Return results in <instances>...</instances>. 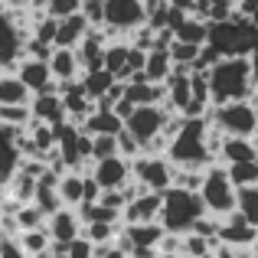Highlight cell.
<instances>
[{"label":"cell","instance_id":"cell-1","mask_svg":"<svg viewBox=\"0 0 258 258\" xmlns=\"http://www.w3.org/2000/svg\"><path fill=\"white\" fill-rule=\"evenodd\" d=\"M209 88H213V105H229V101H248L255 95L252 85V69H248L245 56L222 59L213 72H209Z\"/></svg>","mask_w":258,"mask_h":258},{"label":"cell","instance_id":"cell-2","mask_svg":"<svg viewBox=\"0 0 258 258\" xmlns=\"http://www.w3.org/2000/svg\"><path fill=\"white\" fill-rule=\"evenodd\" d=\"M206 213V203H203L200 193L183 186H170L164 193V209H160V226L167 229L170 235H189L193 226L203 219Z\"/></svg>","mask_w":258,"mask_h":258},{"label":"cell","instance_id":"cell-3","mask_svg":"<svg viewBox=\"0 0 258 258\" xmlns=\"http://www.w3.org/2000/svg\"><path fill=\"white\" fill-rule=\"evenodd\" d=\"M209 118V127L226 138H248L252 141L258 134V111L255 101H229V105H216Z\"/></svg>","mask_w":258,"mask_h":258},{"label":"cell","instance_id":"cell-4","mask_svg":"<svg viewBox=\"0 0 258 258\" xmlns=\"http://www.w3.org/2000/svg\"><path fill=\"white\" fill-rule=\"evenodd\" d=\"M200 196H203V203H206V213L216 216V219H226V216L235 213V206H239V189H235V183L229 180V170L222 164L206 170Z\"/></svg>","mask_w":258,"mask_h":258},{"label":"cell","instance_id":"cell-5","mask_svg":"<svg viewBox=\"0 0 258 258\" xmlns=\"http://www.w3.org/2000/svg\"><path fill=\"white\" fill-rule=\"evenodd\" d=\"M105 26L108 36H118V33L134 36L141 26H147L144 0H105Z\"/></svg>","mask_w":258,"mask_h":258},{"label":"cell","instance_id":"cell-6","mask_svg":"<svg viewBox=\"0 0 258 258\" xmlns=\"http://www.w3.org/2000/svg\"><path fill=\"white\" fill-rule=\"evenodd\" d=\"M131 176L138 180V186L144 193H167L173 186V164L164 157L141 154L138 160H131Z\"/></svg>","mask_w":258,"mask_h":258},{"label":"cell","instance_id":"cell-7","mask_svg":"<svg viewBox=\"0 0 258 258\" xmlns=\"http://www.w3.org/2000/svg\"><path fill=\"white\" fill-rule=\"evenodd\" d=\"M167 114L170 108H157V105H144V108H134V114L124 121V127L141 141V147H147L151 141H157L164 134V124H167Z\"/></svg>","mask_w":258,"mask_h":258},{"label":"cell","instance_id":"cell-8","mask_svg":"<svg viewBox=\"0 0 258 258\" xmlns=\"http://www.w3.org/2000/svg\"><path fill=\"white\" fill-rule=\"evenodd\" d=\"M258 242V229L252 222L245 219V216L235 209V213H229L226 219H219V245H232V248H255Z\"/></svg>","mask_w":258,"mask_h":258},{"label":"cell","instance_id":"cell-9","mask_svg":"<svg viewBox=\"0 0 258 258\" xmlns=\"http://www.w3.org/2000/svg\"><path fill=\"white\" fill-rule=\"evenodd\" d=\"M92 180L101 189H124L127 180H131V160H124V157L98 160V164H92Z\"/></svg>","mask_w":258,"mask_h":258},{"label":"cell","instance_id":"cell-10","mask_svg":"<svg viewBox=\"0 0 258 258\" xmlns=\"http://www.w3.org/2000/svg\"><path fill=\"white\" fill-rule=\"evenodd\" d=\"M82 226L85 222L79 219V213H72V209H59V213H52L49 219H46V232H49L52 245H69V242L82 239Z\"/></svg>","mask_w":258,"mask_h":258},{"label":"cell","instance_id":"cell-11","mask_svg":"<svg viewBox=\"0 0 258 258\" xmlns=\"http://www.w3.org/2000/svg\"><path fill=\"white\" fill-rule=\"evenodd\" d=\"M17 76H20V82L30 88L33 95L56 92V82H52V69H49V62H43V59H26V62H20Z\"/></svg>","mask_w":258,"mask_h":258},{"label":"cell","instance_id":"cell-12","mask_svg":"<svg viewBox=\"0 0 258 258\" xmlns=\"http://www.w3.org/2000/svg\"><path fill=\"white\" fill-rule=\"evenodd\" d=\"M160 209H164V193H141L134 203H127L124 222H127V226H141V222H160Z\"/></svg>","mask_w":258,"mask_h":258},{"label":"cell","instance_id":"cell-13","mask_svg":"<svg viewBox=\"0 0 258 258\" xmlns=\"http://www.w3.org/2000/svg\"><path fill=\"white\" fill-rule=\"evenodd\" d=\"M30 108H33V118L43 121V124H52V127L66 124V118H69V114H66V105H62V95H59V92L33 95Z\"/></svg>","mask_w":258,"mask_h":258},{"label":"cell","instance_id":"cell-14","mask_svg":"<svg viewBox=\"0 0 258 258\" xmlns=\"http://www.w3.org/2000/svg\"><path fill=\"white\" fill-rule=\"evenodd\" d=\"M92 33V23L82 13H72V17L59 20V33H56V49H76L79 43Z\"/></svg>","mask_w":258,"mask_h":258},{"label":"cell","instance_id":"cell-15","mask_svg":"<svg viewBox=\"0 0 258 258\" xmlns=\"http://www.w3.org/2000/svg\"><path fill=\"white\" fill-rule=\"evenodd\" d=\"M144 76H147V82H154V85H167V79L173 76V59H170V49H167V46H154V49L147 52Z\"/></svg>","mask_w":258,"mask_h":258},{"label":"cell","instance_id":"cell-16","mask_svg":"<svg viewBox=\"0 0 258 258\" xmlns=\"http://www.w3.org/2000/svg\"><path fill=\"white\" fill-rule=\"evenodd\" d=\"M219 160L222 164H245V160H258V147L255 141L248 138H226L222 141V151H219Z\"/></svg>","mask_w":258,"mask_h":258},{"label":"cell","instance_id":"cell-17","mask_svg":"<svg viewBox=\"0 0 258 258\" xmlns=\"http://www.w3.org/2000/svg\"><path fill=\"white\" fill-rule=\"evenodd\" d=\"M59 196H62L66 209H79L85 203V176L79 170H69L59 176Z\"/></svg>","mask_w":258,"mask_h":258},{"label":"cell","instance_id":"cell-18","mask_svg":"<svg viewBox=\"0 0 258 258\" xmlns=\"http://www.w3.org/2000/svg\"><path fill=\"white\" fill-rule=\"evenodd\" d=\"M49 69H52V79H56V82H76L79 69H82L79 52L76 49H56L52 59H49Z\"/></svg>","mask_w":258,"mask_h":258},{"label":"cell","instance_id":"cell-19","mask_svg":"<svg viewBox=\"0 0 258 258\" xmlns=\"http://www.w3.org/2000/svg\"><path fill=\"white\" fill-rule=\"evenodd\" d=\"M82 131H88L92 138L95 134H121L124 131V118H121L118 111H95L82 124Z\"/></svg>","mask_w":258,"mask_h":258},{"label":"cell","instance_id":"cell-20","mask_svg":"<svg viewBox=\"0 0 258 258\" xmlns=\"http://www.w3.org/2000/svg\"><path fill=\"white\" fill-rule=\"evenodd\" d=\"M114 82H118V79H114L108 69H92V72H85V79H82V85H85V92H88V98H92V101L105 98L108 88H111Z\"/></svg>","mask_w":258,"mask_h":258},{"label":"cell","instance_id":"cell-21","mask_svg":"<svg viewBox=\"0 0 258 258\" xmlns=\"http://www.w3.org/2000/svg\"><path fill=\"white\" fill-rule=\"evenodd\" d=\"M82 235L95 248H101V245H114V239L121 235V229H118V222H88Z\"/></svg>","mask_w":258,"mask_h":258},{"label":"cell","instance_id":"cell-22","mask_svg":"<svg viewBox=\"0 0 258 258\" xmlns=\"http://www.w3.org/2000/svg\"><path fill=\"white\" fill-rule=\"evenodd\" d=\"M127 56H131V43H108V49H105V69L111 72L114 79H121V76H124V69H127Z\"/></svg>","mask_w":258,"mask_h":258},{"label":"cell","instance_id":"cell-23","mask_svg":"<svg viewBox=\"0 0 258 258\" xmlns=\"http://www.w3.org/2000/svg\"><path fill=\"white\" fill-rule=\"evenodd\" d=\"M36 183H39V180H33V176H26L23 170H17V173H13V180H10V196H13V203H17V206L33 203V200H36Z\"/></svg>","mask_w":258,"mask_h":258},{"label":"cell","instance_id":"cell-24","mask_svg":"<svg viewBox=\"0 0 258 258\" xmlns=\"http://www.w3.org/2000/svg\"><path fill=\"white\" fill-rule=\"evenodd\" d=\"M176 39H183V43H193V46H206L209 43V23L200 17H189L186 23L176 30Z\"/></svg>","mask_w":258,"mask_h":258},{"label":"cell","instance_id":"cell-25","mask_svg":"<svg viewBox=\"0 0 258 258\" xmlns=\"http://www.w3.org/2000/svg\"><path fill=\"white\" fill-rule=\"evenodd\" d=\"M226 167V164H222ZM229 180L235 183V189H245V186H258V160H245V164H229Z\"/></svg>","mask_w":258,"mask_h":258},{"label":"cell","instance_id":"cell-26","mask_svg":"<svg viewBox=\"0 0 258 258\" xmlns=\"http://www.w3.org/2000/svg\"><path fill=\"white\" fill-rule=\"evenodd\" d=\"M20 151L13 141H0V183H10L13 173L20 170Z\"/></svg>","mask_w":258,"mask_h":258},{"label":"cell","instance_id":"cell-27","mask_svg":"<svg viewBox=\"0 0 258 258\" xmlns=\"http://www.w3.org/2000/svg\"><path fill=\"white\" fill-rule=\"evenodd\" d=\"M17 242L23 245V252H26V255H43V252H49V248H52V239H49V232H46V229L20 232V235H17Z\"/></svg>","mask_w":258,"mask_h":258},{"label":"cell","instance_id":"cell-28","mask_svg":"<svg viewBox=\"0 0 258 258\" xmlns=\"http://www.w3.org/2000/svg\"><path fill=\"white\" fill-rule=\"evenodd\" d=\"M170 59H173V66H183V69H189L193 72V66H196V56H200V49L203 46H193V43H183V39H173L170 46Z\"/></svg>","mask_w":258,"mask_h":258},{"label":"cell","instance_id":"cell-29","mask_svg":"<svg viewBox=\"0 0 258 258\" xmlns=\"http://www.w3.org/2000/svg\"><path fill=\"white\" fill-rule=\"evenodd\" d=\"M216 248H219L216 239H203V235H196V232L183 235V255L186 258H206V255H213Z\"/></svg>","mask_w":258,"mask_h":258},{"label":"cell","instance_id":"cell-30","mask_svg":"<svg viewBox=\"0 0 258 258\" xmlns=\"http://www.w3.org/2000/svg\"><path fill=\"white\" fill-rule=\"evenodd\" d=\"M108 157H121L118 154V134H95L92 138V160H108Z\"/></svg>","mask_w":258,"mask_h":258},{"label":"cell","instance_id":"cell-31","mask_svg":"<svg viewBox=\"0 0 258 258\" xmlns=\"http://www.w3.org/2000/svg\"><path fill=\"white\" fill-rule=\"evenodd\" d=\"M235 209H239V213L258 229V186H245V189H239V206H235Z\"/></svg>","mask_w":258,"mask_h":258},{"label":"cell","instance_id":"cell-32","mask_svg":"<svg viewBox=\"0 0 258 258\" xmlns=\"http://www.w3.org/2000/svg\"><path fill=\"white\" fill-rule=\"evenodd\" d=\"M82 4L85 0H46V13L52 20H66L72 13H82Z\"/></svg>","mask_w":258,"mask_h":258},{"label":"cell","instance_id":"cell-33","mask_svg":"<svg viewBox=\"0 0 258 258\" xmlns=\"http://www.w3.org/2000/svg\"><path fill=\"white\" fill-rule=\"evenodd\" d=\"M141 151H144V147H141V141L124 127V131L118 134V154H121L124 160H138V157H141Z\"/></svg>","mask_w":258,"mask_h":258},{"label":"cell","instance_id":"cell-34","mask_svg":"<svg viewBox=\"0 0 258 258\" xmlns=\"http://www.w3.org/2000/svg\"><path fill=\"white\" fill-rule=\"evenodd\" d=\"M82 17L92 23V30H101V26H105V0H85Z\"/></svg>","mask_w":258,"mask_h":258},{"label":"cell","instance_id":"cell-35","mask_svg":"<svg viewBox=\"0 0 258 258\" xmlns=\"http://www.w3.org/2000/svg\"><path fill=\"white\" fill-rule=\"evenodd\" d=\"M66 255H69V258H95V245L82 235V239L69 242V252H66Z\"/></svg>","mask_w":258,"mask_h":258},{"label":"cell","instance_id":"cell-36","mask_svg":"<svg viewBox=\"0 0 258 258\" xmlns=\"http://www.w3.org/2000/svg\"><path fill=\"white\" fill-rule=\"evenodd\" d=\"M0 258H30V255L23 252V245L17 239H4L0 242Z\"/></svg>","mask_w":258,"mask_h":258},{"label":"cell","instance_id":"cell-37","mask_svg":"<svg viewBox=\"0 0 258 258\" xmlns=\"http://www.w3.org/2000/svg\"><path fill=\"white\" fill-rule=\"evenodd\" d=\"M95 258H131L124 252V248L114 242V245H101V248H95Z\"/></svg>","mask_w":258,"mask_h":258},{"label":"cell","instance_id":"cell-38","mask_svg":"<svg viewBox=\"0 0 258 258\" xmlns=\"http://www.w3.org/2000/svg\"><path fill=\"white\" fill-rule=\"evenodd\" d=\"M235 10H239L242 17H252L258 10V0H235Z\"/></svg>","mask_w":258,"mask_h":258},{"label":"cell","instance_id":"cell-39","mask_svg":"<svg viewBox=\"0 0 258 258\" xmlns=\"http://www.w3.org/2000/svg\"><path fill=\"white\" fill-rule=\"evenodd\" d=\"M248 69H252V85L258 88V49L248 56Z\"/></svg>","mask_w":258,"mask_h":258},{"label":"cell","instance_id":"cell-40","mask_svg":"<svg viewBox=\"0 0 258 258\" xmlns=\"http://www.w3.org/2000/svg\"><path fill=\"white\" fill-rule=\"evenodd\" d=\"M248 20H252V23L258 26V10H255V13H252V17H248Z\"/></svg>","mask_w":258,"mask_h":258},{"label":"cell","instance_id":"cell-41","mask_svg":"<svg viewBox=\"0 0 258 258\" xmlns=\"http://www.w3.org/2000/svg\"><path fill=\"white\" fill-rule=\"evenodd\" d=\"M160 258H186V255H160Z\"/></svg>","mask_w":258,"mask_h":258},{"label":"cell","instance_id":"cell-42","mask_svg":"<svg viewBox=\"0 0 258 258\" xmlns=\"http://www.w3.org/2000/svg\"><path fill=\"white\" fill-rule=\"evenodd\" d=\"M255 111H258V88H255Z\"/></svg>","mask_w":258,"mask_h":258},{"label":"cell","instance_id":"cell-43","mask_svg":"<svg viewBox=\"0 0 258 258\" xmlns=\"http://www.w3.org/2000/svg\"><path fill=\"white\" fill-rule=\"evenodd\" d=\"M206 258H216V252H213V255H206Z\"/></svg>","mask_w":258,"mask_h":258},{"label":"cell","instance_id":"cell-44","mask_svg":"<svg viewBox=\"0 0 258 258\" xmlns=\"http://www.w3.org/2000/svg\"><path fill=\"white\" fill-rule=\"evenodd\" d=\"M255 258H258V245H255Z\"/></svg>","mask_w":258,"mask_h":258},{"label":"cell","instance_id":"cell-45","mask_svg":"<svg viewBox=\"0 0 258 258\" xmlns=\"http://www.w3.org/2000/svg\"><path fill=\"white\" fill-rule=\"evenodd\" d=\"M0 4H7V0H0Z\"/></svg>","mask_w":258,"mask_h":258}]
</instances>
